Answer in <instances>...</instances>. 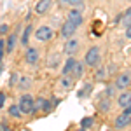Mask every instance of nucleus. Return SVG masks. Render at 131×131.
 <instances>
[{
  "label": "nucleus",
  "instance_id": "nucleus-1",
  "mask_svg": "<svg viewBox=\"0 0 131 131\" xmlns=\"http://www.w3.org/2000/svg\"><path fill=\"white\" fill-rule=\"evenodd\" d=\"M19 110L21 114H33V98L30 94H23L19 98Z\"/></svg>",
  "mask_w": 131,
  "mask_h": 131
},
{
  "label": "nucleus",
  "instance_id": "nucleus-2",
  "mask_svg": "<svg viewBox=\"0 0 131 131\" xmlns=\"http://www.w3.org/2000/svg\"><path fill=\"white\" fill-rule=\"evenodd\" d=\"M52 37H54V33H52V30H51L49 26H40V28H37V31H35V39L39 42H47Z\"/></svg>",
  "mask_w": 131,
  "mask_h": 131
},
{
  "label": "nucleus",
  "instance_id": "nucleus-3",
  "mask_svg": "<svg viewBox=\"0 0 131 131\" xmlns=\"http://www.w3.org/2000/svg\"><path fill=\"white\" fill-rule=\"evenodd\" d=\"M98 63H100V49H98V47H91V49L86 52V65L96 67Z\"/></svg>",
  "mask_w": 131,
  "mask_h": 131
},
{
  "label": "nucleus",
  "instance_id": "nucleus-4",
  "mask_svg": "<svg viewBox=\"0 0 131 131\" xmlns=\"http://www.w3.org/2000/svg\"><path fill=\"white\" fill-rule=\"evenodd\" d=\"M129 121H131V107H128V108H124V112H122L121 115L115 119V128H126V126H129Z\"/></svg>",
  "mask_w": 131,
  "mask_h": 131
},
{
  "label": "nucleus",
  "instance_id": "nucleus-5",
  "mask_svg": "<svg viewBox=\"0 0 131 131\" xmlns=\"http://www.w3.org/2000/svg\"><path fill=\"white\" fill-rule=\"evenodd\" d=\"M68 21L75 26H81L82 21H84V16H82V10L81 9H72L68 10Z\"/></svg>",
  "mask_w": 131,
  "mask_h": 131
},
{
  "label": "nucleus",
  "instance_id": "nucleus-6",
  "mask_svg": "<svg viewBox=\"0 0 131 131\" xmlns=\"http://www.w3.org/2000/svg\"><path fill=\"white\" fill-rule=\"evenodd\" d=\"M75 30H77V26H75V25H72L70 21L67 19V23H63V26H61V37L70 39L72 35L75 33Z\"/></svg>",
  "mask_w": 131,
  "mask_h": 131
},
{
  "label": "nucleus",
  "instance_id": "nucleus-7",
  "mask_svg": "<svg viewBox=\"0 0 131 131\" xmlns=\"http://www.w3.org/2000/svg\"><path fill=\"white\" fill-rule=\"evenodd\" d=\"M51 5H52V0H39L37 5H35V12L37 14H46L51 9Z\"/></svg>",
  "mask_w": 131,
  "mask_h": 131
},
{
  "label": "nucleus",
  "instance_id": "nucleus-8",
  "mask_svg": "<svg viewBox=\"0 0 131 131\" xmlns=\"http://www.w3.org/2000/svg\"><path fill=\"white\" fill-rule=\"evenodd\" d=\"M37 110H44V112H49L51 110V103L44 98H39L37 101H33V112Z\"/></svg>",
  "mask_w": 131,
  "mask_h": 131
},
{
  "label": "nucleus",
  "instance_id": "nucleus-9",
  "mask_svg": "<svg viewBox=\"0 0 131 131\" xmlns=\"http://www.w3.org/2000/svg\"><path fill=\"white\" fill-rule=\"evenodd\" d=\"M25 58H26V63H30V65H35V63L39 61V51L35 49V47H30V49L26 51Z\"/></svg>",
  "mask_w": 131,
  "mask_h": 131
},
{
  "label": "nucleus",
  "instance_id": "nucleus-10",
  "mask_svg": "<svg viewBox=\"0 0 131 131\" xmlns=\"http://www.w3.org/2000/svg\"><path fill=\"white\" fill-rule=\"evenodd\" d=\"M79 51V42L75 39H67V44H65V52L67 54H73Z\"/></svg>",
  "mask_w": 131,
  "mask_h": 131
},
{
  "label": "nucleus",
  "instance_id": "nucleus-11",
  "mask_svg": "<svg viewBox=\"0 0 131 131\" xmlns=\"http://www.w3.org/2000/svg\"><path fill=\"white\" fill-rule=\"evenodd\" d=\"M117 101H119V107H122V108H128V107H131V93H129V91L122 93Z\"/></svg>",
  "mask_w": 131,
  "mask_h": 131
},
{
  "label": "nucleus",
  "instance_id": "nucleus-12",
  "mask_svg": "<svg viewBox=\"0 0 131 131\" xmlns=\"http://www.w3.org/2000/svg\"><path fill=\"white\" fill-rule=\"evenodd\" d=\"M115 86H117L119 89L128 88V86H129V73H122V75H119L117 81H115Z\"/></svg>",
  "mask_w": 131,
  "mask_h": 131
},
{
  "label": "nucleus",
  "instance_id": "nucleus-13",
  "mask_svg": "<svg viewBox=\"0 0 131 131\" xmlns=\"http://www.w3.org/2000/svg\"><path fill=\"white\" fill-rule=\"evenodd\" d=\"M73 67H75V60H73V58H68L67 63H65V67H63V75H70L72 70H73Z\"/></svg>",
  "mask_w": 131,
  "mask_h": 131
},
{
  "label": "nucleus",
  "instance_id": "nucleus-14",
  "mask_svg": "<svg viewBox=\"0 0 131 131\" xmlns=\"http://www.w3.org/2000/svg\"><path fill=\"white\" fill-rule=\"evenodd\" d=\"M73 77H75V79H81L82 75H84V67H82V63H77V61H75V67H73Z\"/></svg>",
  "mask_w": 131,
  "mask_h": 131
},
{
  "label": "nucleus",
  "instance_id": "nucleus-15",
  "mask_svg": "<svg viewBox=\"0 0 131 131\" xmlns=\"http://www.w3.org/2000/svg\"><path fill=\"white\" fill-rule=\"evenodd\" d=\"M14 46H16V35H10L7 39V42H5V52H12Z\"/></svg>",
  "mask_w": 131,
  "mask_h": 131
},
{
  "label": "nucleus",
  "instance_id": "nucleus-16",
  "mask_svg": "<svg viewBox=\"0 0 131 131\" xmlns=\"http://www.w3.org/2000/svg\"><path fill=\"white\" fill-rule=\"evenodd\" d=\"M30 33H31V25H28V26L25 28V31H23V39H21L23 44H28V40H30Z\"/></svg>",
  "mask_w": 131,
  "mask_h": 131
},
{
  "label": "nucleus",
  "instance_id": "nucleus-17",
  "mask_svg": "<svg viewBox=\"0 0 131 131\" xmlns=\"http://www.w3.org/2000/svg\"><path fill=\"white\" fill-rule=\"evenodd\" d=\"M108 110H110V100L105 98L100 101V112H108Z\"/></svg>",
  "mask_w": 131,
  "mask_h": 131
},
{
  "label": "nucleus",
  "instance_id": "nucleus-18",
  "mask_svg": "<svg viewBox=\"0 0 131 131\" xmlns=\"http://www.w3.org/2000/svg\"><path fill=\"white\" fill-rule=\"evenodd\" d=\"M9 114L12 115V117H19V115H21V110H19V107H18V105H12V107L9 108Z\"/></svg>",
  "mask_w": 131,
  "mask_h": 131
},
{
  "label": "nucleus",
  "instance_id": "nucleus-19",
  "mask_svg": "<svg viewBox=\"0 0 131 131\" xmlns=\"http://www.w3.org/2000/svg\"><path fill=\"white\" fill-rule=\"evenodd\" d=\"M89 126H93V119L91 117H84L81 122V128H89Z\"/></svg>",
  "mask_w": 131,
  "mask_h": 131
},
{
  "label": "nucleus",
  "instance_id": "nucleus-20",
  "mask_svg": "<svg viewBox=\"0 0 131 131\" xmlns=\"http://www.w3.org/2000/svg\"><path fill=\"white\" fill-rule=\"evenodd\" d=\"M82 2H84V0H67V4H70V5H73V7L82 5Z\"/></svg>",
  "mask_w": 131,
  "mask_h": 131
},
{
  "label": "nucleus",
  "instance_id": "nucleus-21",
  "mask_svg": "<svg viewBox=\"0 0 131 131\" xmlns=\"http://www.w3.org/2000/svg\"><path fill=\"white\" fill-rule=\"evenodd\" d=\"M61 84H63L65 88H70V86H72V79H70V77H67V75H65V79H63V82H61Z\"/></svg>",
  "mask_w": 131,
  "mask_h": 131
},
{
  "label": "nucleus",
  "instance_id": "nucleus-22",
  "mask_svg": "<svg viewBox=\"0 0 131 131\" xmlns=\"http://www.w3.org/2000/svg\"><path fill=\"white\" fill-rule=\"evenodd\" d=\"M96 79H98V81H103V79H105V70H98L96 72Z\"/></svg>",
  "mask_w": 131,
  "mask_h": 131
},
{
  "label": "nucleus",
  "instance_id": "nucleus-23",
  "mask_svg": "<svg viewBox=\"0 0 131 131\" xmlns=\"http://www.w3.org/2000/svg\"><path fill=\"white\" fill-rule=\"evenodd\" d=\"M26 86H30V81H28L26 77H23V79H21V88H26Z\"/></svg>",
  "mask_w": 131,
  "mask_h": 131
},
{
  "label": "nucleus",
  "instance_id": "nucleus-24",
  "mask_svg": "<svg viewBox=\"0 0 131 131\" xmlns=\"http://www.w3.org/2000/svg\"><path fill=\"white\" fill-rule=\"evenodd\" d=\"M7 31H9V26H7V25H2V26H0V35L7 33Z\"/></svg>",
  "mask_w": 131,
  "mask_h": 131
},
{
  "label": "nucleus",
  "instance_id": "nucleus-25",
  "mask_svg": "<svg viewBox=\"0 0 131 131\" xmlns=\"http://www.w3.org/2000/svg\"><path fill=\"white\" fill-rule=\"evenodd\" d=\"M10 79H12V81H10V86H12V84H16V79H18V77H16V75H12V77H10Z\"/></svg>",
  "mask_w": 131,
  "mask_h": 131
},
{
  "label": "nucleus",
  "instance_id": "nucleus-26",
  "mask_svg": "<svg viewBox=\"0 0 131 131\" xmlns=\"http://www.w3.org/2000/svg\"><path fill=\"white\" fill-rule=\"evenodd\" d=\"M4 103V94H0V105Z\"/></svg>",
  "mask_w": 131,
  "mask_h": 131
},
{
  "label": "nucleus",
  "instance_id": "nucleus-27",
  "mask_svg": "<svg viewBox=\"0 0 131 131\" xmlns=\"http://www.w3.org/2000/svg\"><path fill=\"white\" fill-rule=\"evenodd\" d=\"M4 131H10V128H7V126H4Z\"/></svg>",
  "mask_w": 131,
  "mask_h": 131
},
{
  "label": "nucleus",
  "instance_id": "nucleus-28",
  "mask_svg": "<svg viewBox=\"0 0 131 131\" xmlns=\"http://www.w3.org/2000/svg\"><path fill=\"white\" fill-rule=\"evenodd\" d=\"M77 131H86V128H81V129H77Z\"/></svg>",
  "mask_w": 131,
  "mask_h": 131
},
{
  "label": "nucleus",
  "instance_id": "nucleus-29",
  "mask_svg": "<svg viewBox=\"0 0 131 131\" xmlns=\"http://www.w3.org/2000/svg\"><path fill=\"white\" fill-rule=\"evenodd\" d=\"M0 129H2V128H0Z\"/></svg>",
  "mask_w": 131,
  "mask_h": 131
}]
</instances>
